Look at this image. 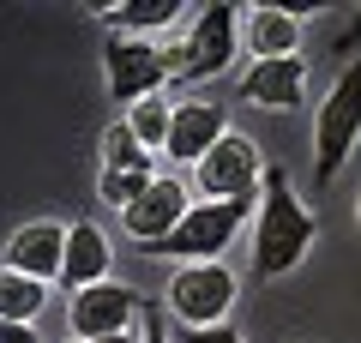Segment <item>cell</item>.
Here are the masks:
<instances>
[{
	"label": "cell",
	"instance_id": "8992f818",
	"mask_svg": "<svg viewBox=\"0 0 361 343\" xmlns=\"http://www.w3.org/2000/svg\"><path fill=\"white\" fill-rule=\"evenodd\" d=\"M169 313L180 319V325H223L235 307V277L211 259V265H180L175 277H169Z\"/></svg>",
	"mask_w": 361,
	"mask_h": 343
},
{
	"label": "cell",
	"instance_id": "30bf717a",
	"mask_svg": "<svg viewBox=\"0 0 361 343\" xmlns=\"http://www.w3.org/2000/svg\"><path fill=\"white\" fill-rule=\"evenodd\" d=\"M187 211H193V199H187V181H175V175H157L151 187H145L139 199H133L127 211H121V223H127V235L145 247V253H151V247L163 241V235H169V229H175Z\"/></svg>",
	"mask_w": 361,
	"mask_h": 343
},
{
	"label": "cell",
	"instance_id": "8fae6325",
	"mask_svg": "<svg viewBox=\"0 0 361 343\" xmlns=\"http://www.w3.org/2000/svg\"><path fill=\"white\" fill-rule=\"evenodd\" d=\"M223 139H229V121H223L217 102H180L175 121H169V145H163V151H169V163L199 169Z\"/></svg>",
	"mask_w": 361,
	"mask_h": 343
},
{
	"label": "cell",
	"instance_id": "2e32d148",
	"mask_svg": "<svg viewBox=\"0 0 361 343\" xmlns=\"http://www.w3.org/2000/svg\"><path fill=\"white\" fill-rule=\"evenodd\" d=\"M180 13H187L180 0H115V6H97V18H103L115 37H157V30H169Z\"/></svg>",
	"mask_w": 361,
	"mask_h": 343
},
{
	"label": "cell",
	"instance_id": "7402d4cb",
	"mask_svg": "<svg viewBox=\"0 0 361 343\" xmlns=\"http://www.w3.org/2000/svg\"><path fill=\"white\" fill-rule=\"evenodd\" d=\"M90 343H145V331H115V337H90Z\"/></svg>",
	"mask_w": 361,
	"mask_h": 343
},
{
	"label": "cell",
	"instance_id": "277c9868",
	"mask_svg": "<svg viewBox=\"0 0 361 343\" xmlns=\"http://www.w3.org/2000/svg\"><path fill=\"white\" fill-rule=\"evenodd\" d=\"M247 217H253V205H247V199H199L193 211H187L163 241L151 247V253L180 259V265H211V259H223V247L235 241V229H241Z\"/></svg>",
	"mask_w": 361,
	"mask_h": 343
},
{
	"label": "cell",
	"instance_id": "603a6c76",
	"mask_svg": "<svg viewBox=\"0 0 361 343\" xmlns=\"http://www.w3.org/2000/svg\"><path fill=\"white\" fill-rule=\"evenodd\" d=\"M355 217H361V199H355Z\"/></svg>",
	"mask_w": 361,
	"mask_h": 343
},
{
	"label": "cell",
	"instance_id": "e0dca14e",
	"mask_svg": "<svg viewBox=\"0 0 361 343\" xmlns=\"http://www.w3.org/2000/svg\"><path fill=\"white\" fill-rule=\"evenodd\" d=\"M42 301H49V283L25 277V271H0V319H13V325H30V319L42 313Z\"/></svg>",
	"mask_w": 361,
	"mask_h": 343
},
{
	"label": "cell",
	"instance_id": "6da1fadb",
	"mask_svg": "<svg viewBox=\"0 0 361 343\" xmlns=\"http://www.w3.org/2000/svg\"><path fill=\"white\" fill-rule=\"evenodd\" d=\"M313 235H319V217L295 199L283 169H265L259 181V211H253V283H271L295 271L307 259Z\"/></svg>",
	"mask_w": 361,
	"mask_h": 343
},
{
	"label": "cell",
	"instance_id": "4fadbf2b",
	"mask_svg": "<svg viewBox=\"0 0 361 343\" xmlns=\"http://www.w3.org/2000/svg\"><path fill=\"white\" fill-rule=\"evenodd\" d=\"M241 97L259 102V109H301V97H307V61L301 54H289V61H253Z\"/></svg>",
	"mask_w": 361,
	"mask_h": 343
},
{
	"label": "cell",
	"instance_id": "ac0fdd59",
	"mask_svg": "<svg viewBox=\"0 0 361 343\" xmlns=\"http://www.w3.org/2000/svg\"><path fill=\"white\" fill-rule=\"evenodd\" d=\"M169 121H175V109H169L163 97H145V102H133V109H127V127H133V139H139L145 151L169 145Z\"/></svg>",
	"mask_w": 361,
	"mask_h": 343
},
{
	"label": "cell",
	"instance_id": "d6986e66",
	"mask_svg": "<svg viewBox=\"0 0 361 343\" xmlns=\"http://www.w3.org/2000/svg\"><path fill=\"white\" fill-rule=\"evenodd\" d=\"M175 343H241V331L235 325H180Z\"/></svg>",
	"mask_w": 361,
	"mask_h": 343
},
{
	"label": "cell",
	"instance_id": "3957f363",
	"mask_svg": "<svg viewBox=\"0 0 361 343\" xmlns=\"http://www.w3.org/2000/svg\"><path fill=\"white\" fill-rule=\"evenodd\" d=\"M355 139H361V54L331 85V97L319 102V114H313V181H319V187L337 181V169L349 163Z\"/></svg>",
	"mask_w": 361,
	"mask_h": 343
},
{
	"label": "cell",
	"instance_id": "52a82bcc",
	"mask_svg": "<svg viewBox=\"0 0 361 343\" xmlns=\"http://www.w3.org/2000/svg\"><path fill=\"white\" fill-rule=\"evenodd\" d=\"M151 181H157V157L133 139L127 121H121V127H109V139H103V175H97V199L115 205V211H127V205L139 199Z\"/></svg>",
	"mask_w": 361,
	"mask_h": 343
},
{
	"label": "cell",
	"instance_id": "5b68a950",
	"mask_svg": "<svg viewBox=\"0 0 361 343\" xmlns=\"http://www.w3.org/2000/svg\"><path fill=\"white\" fill-rule=\"evenodd\" d=\"M103 73H109V97L115 102H145V97H163V85L175 78V66H169V49H157V42L145 37H115L109 30L103 37Z\"/></svg>",
	"mask_w": 361,
	"mask_h": 343
},
{
	"label": "cell",
	"instance_id": "5bb4252c",
	"mask_svg": "<svg viewBox=\"0 0 361 343\" xmlns=\"http://www.w3.org/2000/svg\"><path fill=\"white\" fill-rule=\"evenodd\" d=\"M61 259H66V229L61 223H25V229H13V241H6V265L25 271V277H37V283L61 277Z\"/></svg>",
	"mask_w": 361,
	"mask_h": 343
},
{
	"label": "cell",
	"instance_id": "ba28073f",
	"mask_svg": "<svg viewBox=\"0 0 361 343\" xmlns=\"http://www.w3.org/2000/svg\"><path fill=\"white\" fill-rule=\"evenodd\" d=\"M193 181H199L205 199H247L253 205V187L265 181V163H259V151L241 139V133H229V139L193 169Z\"/></svg>",
	"mask_w": 361,
	"mask_h": 343
},
{
	"label": "cell",
	"instance_id": "9c48e42d",
	"mask_svg": "<svg viewBox=\"0 0 361 343\" xmlns=\"http://www.w3.org/2000/svg\"><path fill=\"white\" fill-rule=\"evenodd\" d=\"M145 313V301L121 283H90V289L73 295L66 319H73V337L90 343V337H115V331H133V319Z\"/></svg>",
	"mask_w": 361,
	"mask_h": 343
},
{
	"label": "cell",
	"instance_id": "ffe728a7",
	"mask_svg": "<svg viewBox=\"0 0 361 343\" xmlns=\"http://www.w3.org/2000/svg\"><path fill=\"white\" fill-rule=\"evenodd\" d=\"M145 343H175L163 325H157V301H145Z\"/></svg>",
	"mask_w": 361,
	"mask_h": 343
},
{
	"label": "cell",
	"instance_id": "7a4b0ae2",
	"mask_svg": "<svg viewBox=\"0 0 361 343\" xmlns=\"http://www.w3.org/2000/svg\"><path fill=\"white\" fill-rule=\"evenodd\" d=\"M241 54V6L229 0H211L205 13L193 18V30L169 49V66H175L180 85H199V78L229 73V61Z\"/></svg>",
	"mask_w": 361,
	"mask_h": 343
},
{
	"label": "cell",
	"instance_id": "7c38bea8",
	"mask_svg": "<svg viewBox=\"0 0 361 343\" xmlns=\"http://www.w3.org/2000/svg\"><path fill=\"white\" fill-rule=\"evenodd\" d=\"M241 49L253 54V61H289V54H301V13L247 6L241 13Z\"/></svg>",
	"mask_w": 361,
	"mask_h": 343
},
{
	"label": "cell",
	"instance_id": "9a60e30c",
	"mask_svg": "<svg viewBox=\"0 0 361 343\" xmlns=\"http://www.w3.org/2000/svg\"><path fill=\"white\" fill-rule=\"evenodd\" d=\"M109 265H115V253H109V235L90 223H66V259H61V283L66 289H90V283H109Z\"/></svg>",
	"mask_w": 361,
	"mask_h": 343
},
{
	"label": "cell",
	"instance_id": "44dd1931",
	"mask_svg": "<svg viewBox=\"0 0 361 343\" xmlns=\"http://www.w3.org/2000/svg\"><path fill=\"white\" fill-rule=\"evenodd\" d=\"M0 343H37L30 325H13V319H0Z\"/></svg>",
	"mask_w": 361,
	"mask_h": 343
}]
</instances>
